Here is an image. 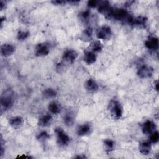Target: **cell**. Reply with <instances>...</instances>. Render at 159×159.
I'll return each mask as SVG.
<instances>
[{"label": "cell", "instance_id": "24", "mask_svg": "<svg viewBox=\"0 0 159 159\" xmlns=\"http://www.w3.org/2000/svg\"><path fill=\"white\" fill-rule=\"evenodd\" d=\"M159 135L157 131H154L153 133L151 134L150 137V140L153 143H157L158 141Z\"/></svg>", "mask_w": 159, "mask_h": 159}, {"label": "cell", "instance_id": "17", "mask_svg": "<svg viewBox=\"0 0 159 159\" xmlns=\"http://www.w3.org/2000/svg\"><path fill=\"white\" fill-rule=\"evenodd\" d=\"M91 127L89 124H83L80 125L77 129V134L78 135L83 136L88 134L90 132Z\"/></svg>", "mask_w": 159, "mask_h": 159}, {"label": "cell", "instance_id": "1", "mask_svg": "<svg viewBox=\"0 0 159 159\" xmlns=\"http://www.w3.org/2000/svg\"><path fill=\"white\" fill-rule=\"evenodd\" d=\"M107 16L118 20H127L129 16L127 11L124 9H112L111 8Z\"/></svg>", "mask_w": 159, "mask_h": 159}, {"label": "cell", "instance_id": "6", "mask_svg": "<svg viewBox=\"0 0 159 159\" xmlns=\"http://www.w3.org/2000/svg\"><path fill=\"white\" fill-rule=\"evenodd\" d=\"M153 73V70L150 66L143 65L141 66L137 71V75L139 77L142 78H149L152 76Z\"/></svg>", "mask_w": 159, "mask_h": 159}, {"label": "cell", "instance_id": "5", "mask_svg": "<svg viewBox=\"0 0 159 159\" xmlns=\"http://www.w3.org/2000/svg\"><path fill=\"white\" fill-rule=\"evenodd\" d=\"M111 34V28L107 26H103L98 30L96 36L99 39L107 40L110 39Z\"/></svg>", "mask_w": 159, "mask_h": 159}, {"label": "cell", "instance_id": "21", "mask_svg": "<svg viewBox=\"0 0 159 159\" xmlns=\"http://www.w3.org/2000/svg\"><path fill=\"white\" fill-rule=\"evenodd\" d=\"M64 122L67 125H71L73 124L74 122V117L73 114L71 112L67 113L65 116H64Z\"/></svg>", "mask_w": 159, "mask_h": 159}, {"label": "cell", "instance_id": "29", "mask_svg": "<svg viewBox=\"0 0 159 159\" xmlns=\"http://www.w3.org/2000/svg\"><path fill=\"white\" fill-rule=\"evenodd\" d=\"M88 6L91 7H94L98 5V2L96 1H90L88 2Z\"/></svg>", "mask_w": 159, "mask_h": 159}, {"label": "cell", "instance_id": "26", "mask_svg": "<svg viewBox=\"0 0 159 159\" xmlns=\"http://www.w3.org/2000/svg\"><path fill=\"white\" fill-rule=\"evenodd\" d=\"M104 145H106V147L109 149V150H112L114 148V142L110 140V139H107L106 140H104Z\"/></svg>", "mask_w": 159, "mask_h": 159}, {"label": "cell", "instance_id": "14", "mask_svg": "<svg viewBox=\"0 0 159 159\" xmlns=\"http://www.w3.org/2000/svg\"><path fill=\"white\" fill-rule=\"evenodd\" d=\"M10 125L15 129L19 128L23 124V119L20 116L14 117L9 120Z\"/></svg>", "mask_w": 159, "mask_h": 159}, {"label": "cell", "instance_id": "15", "mask_svg": "<svg viewBox=\"0 0 159 159\" xmlns=\"http://www.w3.org/2000/svg\"><path fill=\"white\" fill-rule=\"evenodd\" d=\"M139 150L143 155H148L151 150V145L149 142H143L140 144Z\"/></svg>", "mask_w": 159, "mask_h": 159}, {"label": "cell", "instance_id": "10", "mask_svg": "<svg viewBox=\"0 0 159 159\" xmlns=\"http://www.w3.org/2000/svg\"><path fill=\"white\" fill-rule=\"evenodd\" d=\"M49 53V48L45 44L40 43L36 46L35 53L38 56H45Z\"/></svg>", "mask_w": 159, "mask_h": 159}, {"label": "cell", "instance_id": "2", "mask_svg": "<svg viewBox=\"0 0 159 159\" xmlns=\"http://www.w3.org/2000/svg\"><path fill=\"white\" fill-rule=\"evenodd\" d=\"M109 110L114 119H119L122 115V107L120 104L116 100L111 101L109 103Z\"/></svg>", "mask_w": 159, "mask_h": 159}, {"label": "cell", "instance_id": "11", "mask_svg": "<svg viewBox=\"0 0 159 159\" xmlns=\"http://www.w3.org/2000/svg\"><path fill=\"white\" fill-rule=\"evenodd\" d=\"M145 45L148 49L156 50L158 47V40L156 37H151L145 42Z\"/></svg>", "mask_w": 159, "mask_h": 159}, {"label": "cell", "instance_id": "30", "mask_svg": "<svg viewBox=\"0 0 159 159\" xmlns=\"http://www.w3.org/2000/svg\"><path fill=\"white\" fill-rule=\"evenodd\" d=\"M52 2H53L54 4H57L58 5H59V4H63V3H65V1H53Z\"/></svg>", "mask_w": 159, "mask_h": 159}, {"label": "cell", "instance_id": "8", "mask_svg": "<svg viewBox=\"0 0 159 159\" xmlns=\"http://www.w3.org/2000/svg\"><path fill=\"white\" fill-rule=\"evenodd\" d=\"M156 126L152 121L147 120L143 123L142 125V131L145 134H151L155 130Z\"/></svg>", "mask_w": 159, "mask_h": 159}, {"label": "cell", "instance_id": "7", "mask_svg": "<svg viewBox=\"0 0 159 159\" xmlns=\"http://www.w3.org/2000/svg\"><path fill=\"white\" fill-rule=\"evenodd\" d=\"M78 54L76 51L73 50H68L65 51L63 55V60L67 63H72L76 60Z\"/></svg>", "mask_w": 159, "mask_h": 159}, {"label": "cell", "instance_id": "4", "mask_svg": "<svg viewBox=\"0 0 159 159\" xmlns=\"http://www.w3.org/2000/svg\"><path fill=\"white\" fill-rule=\"evenodd\" d=\"M55 132L57 135V142L60 145H66L70 141V138L67 134L62 129L58 127L55 130Z\"/></svg>", "mask_w": 159, "mask_h": 159}, {"label": "cell", "instance_id": "13", "mask_svg": "<svg viewBox=\"0 0 159 159\" xmlns=\"http://www.w3.org/2000/svg\"><path fill=\"white\" fill-rule=\"evenodd\" d=\"M84 61L87 63V64H93L94 63L96 60V57L94 52H86L83 57Z\"/></svg>", "mask_w": 159, "mask_h": 159}, {"label": "cell", "instance_id": "20", "mask_svg": "<svg viewBox=\"0 0 159 159\" xmlns=\"http://www.w3.org/2000/svg\"><path fill=\"white\" fill-rule=\"evenodd\" d=\"M48 109L51 113L56 114L60 112V107L57 103H56L55 102H52L49 104Z\"/></svg>", "mask_w": 159, "mask_h": 159}, {"label": "cell", "instance_id": "3", "mask_svg": "<svg viewBox=\"0 0 159 159\" xmlns=\"http://www.w3.org/2000/svg\"><path fill=\"white\" fill-rule=\"evenodd\" d=\"M14 104V98L12 94L9 91L4 92L1 98V104L4 109L11 108Z\"/></svg>", "mask_w": 159, "mask_h": 159}, {"label": "cell", "instance_id": "9", "mask_svg": "<svg viewBox=\"0 0 159 159\" xmlns=\"http://www.w3.org/2000/svg\"><path fill=\"white\" fill-rule=\"evenodd\" d=\"M14 50L15 49L14 46L11 44H3L1 47V53L4 57H9L11 55L14 53Z\"/></svg>", "mask_w": 159, "mask_h": 159}, {"label": "cell", "instance_id": "23", "mask_svg": "<svg viewBox=\"0 0 159 159\" xmlns=\"http://www.w3.org/2000/svg\"><path fill=\"white\" fill-rule=\"evenodd\" d=\"M102 48V46L101 43L99 41H96L93 42L91 45V49L92 50L93 52H100Z\"/></svg>", "mask_w": 159, "mask_h": 159}, {"label": "cell", "instance_id": "28", "mask_svg": "<svg viewBox=\"0 0 159 159\" xmlns=\"http://www.w3.org/2000/svg\"><path fill=\"white\" fill-rule=\"evenodd\" d=\"M89 16H90V12L89 11H84L81 14V17L83 18V19H88L89 17Z\"/></svg>", "mask_w": 159, "mask_h": 159}, {"label": "cell", "instance_id": "25", "mask_svg": "<svg viewBox=\"0 0 159 159\" xmlns=\"http://www.w3.org/2000/svg\"><path fill=\"white\" fill-rule=\"evenodd\" d=\"M29 33L28 32H24V31H20L17 34V39L20 40H25V39L27 38L29 36Z\"/></svg>", "mask_w": 159, "mask_h": 159}, {"label": "cell", "instance_id": "19", "mask_svg": "<svg viewBox=\"0 0 159 159\" xmlns=\"http://www.w3.org/2000/svg\"><path fill=\"white\" fill-rule=\"evenodd\" d=\"M147 22V18L144 16H139L134 18L132 25H135L138 27H143Z\"/></svg>", "mask_w": 159, "mask_h": 159}, {"label": "cell", "instance_id": "27", "mask_svg": "<svg viewBox=\"0 0 159 159\" xmlns=\"http://www.w3.org/2000/svg\"><path fill=\"white\" fill-rule=\"evenodd\" d=\"M49 137V135H48V134L46 132H40L39 134V135H38V137H37V139H39V140H45V139H48Z\"/></svg>", "mask_w": 159, "mask_h": 159}, {"label": "cell", "instance_id": "22", "mask_svg": "<svg viewBox=\"0 0 159 159\" xmlns=\"http://www.w3.org/2000/svg\"><path fill=\"white\" fill-rule=\"evenodd\" d=\"M43 95L45 97L48 98H53V97L56 96L57 92L55 89H53L52 88H48V89H46L43 91Z\"/></svg>", "mask_w": 159, "mask_h": 159}, {"label": "cell", "instance_id": "18", "mask_svg": "<svg viewBox=\"0 0 159 159\" xmlns=\"http://www.w3.org/2000/svg\"><path fill=\"white\" fill-rule=\"evenodd\" d=\"M92 34H93V30L91 28L88 27L86 29L83 33L81 34V39L84 41H89L92 39Z\"/></svg>", "mask_w": 159, "mask_h": 159}, {"label": "cell", "instance_id": "12", "mask_svg": "<svg viewBox=\"0 0 159 159\" xmlns=\"http://www.w3.org/2000/svg\"><path fill=\"white\" fill-rule=\"evenodd\" d=\"M85 88L89 92H94L98 89V85L94 80L89 79L85 83Z\"/></svg>", "mask_w": 159, "mask_h": 159}, {"label": "cell", "instance_id": "16", "mask_svg": "<svg viewBox=\"0 0 159 159\" xmlns=\"http://www.w3.org/2000/svg\"><path fill=\"white\" fill-rule=\"evenodd\" d=\"M52 120V116L48 114H46L41 117L39 120V125L42 127H46L50 124Z\"/></svg>", "mask_w": 159, "mask_h": 159}, {"label": "cell", "instance_id": "31", "mask_svg": "<svg viewBox=\"0 0 159 159\" xmlns=\"http://www.w3.org/2000/svg\"><path fill=\"white\" fill-rule=\"evenodd\" d=\"M158 81H157L156 84H155V89H156V90H158Z\"/></svg>", "mask_w": 159, "mask_h": 159}]
</instances>
